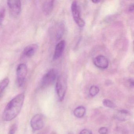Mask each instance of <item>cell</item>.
I'll list each match as a JSON object with an SVG mask.
<instances>
[{"mask_svg": "<svg viewBox=\"0 0 134 134\" xmlns=\"http://www.w3.org/2000/svg\"><path fill=\"white\" fill-rule=\"evenodd\" d=\"M7 4L11 14L13 16L18 15L21 10V3L19 0H8Z\"/></svg>", "mask_w": 134, "mask_h": 134, "instance_id": "52a82bcc", "label": "cell"}, {"mask_svg": "<svg viewBox=\"0 0 134 134\" xmlns=\"http://www.w3.org/2000/svg\"><path fill=\"white\" fill-rule=\"evenodd\" d=\"M5 10L4 8H1L0 11V23L2 24V22L5 17Z\"/></svg>", "mask_w": 134, "mask_h": 134, "instance_id": "ac0fdd59", "label": "cell"}, {"mask_svg": "<svg viewBox=\"0 0 134 134\" xmlns=\"http://www.w3.org/2000/svg\"><path fill=\"white\" fill-rule=\"evenodd\" d=\"M133 43H134V42H133Z\"/></svg>", "mask_w": 134, "mask_h": 134, "instance_id": "d4e9b609", "label": "cell"}, {"mask_svg": "<svg viewBox=\"0 0 134 134\" xmlns=\"http://www.w3.org/2000/svg\"><path fill=\"white\" fill-rule=\"evenodd\" d=\"M28 72V69L26 65L21 63L18 66L16 70L17 82L19 87H23L25 85L26 78Z\"/></svg>", "mask_w": 134, "mask_h": 134, "instance_id": "277c9868", "label": "cell"}, {"mask_svg": "<svg viewBox=\"0 0 134 134\" xmlns=\"http://www.w3.org/2000/svg\"><path fill=\"white\" fill-rule=\"evenodd\" d=\"M58 76V72L56 69L50 70L42 77L41 81V86L45 88L51 86L57 80Z\"/></svg>", "mask_w": 134, "mask_h": 134, "instance_id": "7a4b0ae2", "label": "cell"}, {"mask_svg": "<svg viewBox=\"0 0 134 134\" xmlns=\"http://www.w3.org/2000/svg\"><path fill=\"white\" fill-rule=\"evenodd\" d=\"M63 33H64V26L63 25H60L58 27V29L56 30V35H55L56 39L58 40H60L63 35Z\"/></svg>", "mask_w": 134, "mask_h": 134, "instance_id": "5bb4252c", "label": "cell"}, {"mask_svg": "<svg viewBox=\"0 0 134 134\" xmlns=\"http://www.w3.org/2000/svg\"><path fill=\"white\" fill-rule=\"evenodd\" d=\"M67 82L66 79L62 76H59L56 81L55 88L59 101L64 99L66 92Z\"/></svg>", "mask_w": 134, "mask_h": 134, "instance_id": "3957f363", "label": "cell"}, {"mask_svg": "<svg viewBox=\"0 0 134 134\" xmlns=\"http://www.w3.org/2000/svg\"><path fill=\"white\" fill-rule=\"evenodd\" d=\"M25 97L24 93H21L16 96L8 102L3 113L4 120L10 121L17 117L21 110Z\"/></svg>", "mask_w": 134, "mask_h": 134, "instance_id": "6da1fadb", "label": "cell"}, {"mask_svg": "<svg viewBox=\"0 0 134 134\" xmlns=\"http://www.w3.org/2000/svg\"><path fill=\"white\" fill-rule=\"evenodd\" d=\"M71 9L73 18L77 25L80 27L84 26L85 22L81 18L80 10L77 1H74L72 3Z\"/></svg>", "mask_w": 134, "mask_h": 134, "instance_id": "5b68a950", "label": "cell"}, {"mask_svg": "<svg viewBox=\"0 0 134 134\" xmlns=\"http://www.w3.org/2000/svg\"><path fill=\"white\" fill-rule=\"evenodd\" d=\"M69 134H72V133H69Z\"/></svg>", "mask_w": 134, "mask_h": 134, "instance_id": "484cf974", "label": "cell"}, {"mask_svg": "<svg viewBox=\"0 0 134 134\" xmlns=\"http://www.w3.org/2000/svg\"><path fill=\"white\" fill-rule=\"evenodd\" d=\"M99 1H98V0H94V1H92V2L93 3H98L99 2Z\"/></svg>", "mask_w": 134, "mask_h": 134, "instance_id": "cb8c5ba5", "label": "cell"}, {"mask_svg": "<svg viewBox=\"0 0 134 134\" xmlns=\"http://www.w3.org/2000/svg\"><path fill=\"white\" fill-rule=\"evenodd\" d=\"M44 116L41 114L34 115L30 121V125L33 131H38L43 128L44 126Z\"/></svg>", "mask_w": 134, "mask_h": 134, "instance_id": "8992f818", "label": "cell"}, {"mask_svg": "<svg viewBox=\"0 0 134 134\" xmlns=\"http://www.w3.org/2000/svg\"><path fill=\"white\" fill-rule=\"evenodd\" d=\"M119 113L121 114H124V115H128L130 114L129 111L126 110H119Z\"/></svg>", "mask_w": 134, "mask_h": 134, "instance_id": "44dd1931", "label": "cell"}, {"mask_svg": "<svg viewBox=\"0 0 134 134\" xmlns=\"http://www.w3.org/2000/svg\"><path fill=\"white\" fill-rule=\"evenodd\" d=\"M99 133L100 134H107L108 132V129L106 127H102L98 130Z\"/></svg>", "mask_w": 134, "mask_h": 134, "instance_id": "d6986e66", "label": "cell"}, {"mask_svg": "<svg viewBox=\"0 0 134 134\" xmlns=\"http://www.w3.org/2000/svg\"><path fill=\"white\" fill-rule=\"evenodd\" d=\"M128 81L131 87H134V79H129L128 80Z\"/></svg>", "mask_w": 134, "mask_h": 134, "instance_id": "7402d4cb", "label": "cell"}, {"mask_svg": "<svg viewBox=\"0 0 134 134\" xmlns=\"http://www.w3.org/2000/svg\"><path fill=\"white\" fill-rule=\"evenodd\" d=\"M129 10L130 11H133L134 10V4L130 5L129 7Z\"/></svg>", "mask_w": 134, "mask_h": 134, "instance_id": "603a6c76", "label": "cell"}, {"mask_svg": "<svg viewBox=\"0 0 134 134\" xmlns=\"http://www.w3.org/2000/svg\"><path fill=\"white\" fill-rule=\"evenodd\" d=\"M18 128V126L16 124H14L11 126L9 131V134H15Z\"/></svg>", "mask_w": 134, "mask_h": 134, "instance_id": "e0dca14e", "label": "cell"}, {"mask_svg": "<svg viewBox=\"0 0 134 134\" xmlns=\"http://www.w3.org/2000/svg\"><path fill=\"white\" fill-rule=\"evenodd\" d=\"M79 134H92V133L90 130L87 129H84L82 130Z\"/></svg>", "mask_w": 134, "mask_h": 134, "instance_id": "ffe728a7", "label": "cell"}, {"mask_svg": "<svg viewBox=\"0 0 134 134\" xmlns=\"http://www.w3.org/2000/svg\"><path fill=\"white\" fill-rule=\"evenodd\" d=\"M103 104L105 106L110 108H114L116 105L110 100L108 99H104L103 101Z\"/></svg>", "mask_w": 134, "mask_h": 134, "instance_id": "2e32d148", "label": "cell"}, {"mask_svg": "<svg viewBox=\"0 0 134 134\" xmlns=\"http://www.w3.org/2000/svg\"><path fill=\"white\" fill-rule=\"evenodd\" d=\"M37 46L36 44H31L25 48L23 51L24 55L28 58L32 57L37 50Z\"/></svg>", "mask_w": 134, "mask_h": 134, "instance_id": "8fae6325", "label": "cell"}, {"mask_svg": "<svg viewBox=\"0 0 134 134\" xmlns=\"http://www.w3.org/2000/svg\"><path fill=\"white\" fill-rule=\"evenodd\" d=\"M65 47V40L59 41L55 46L54 52L53 55L54 60H56L59 58L62 55L64 51Z\"/></svg>", "mask_w": 134, "mask_h": 134, "instance_id": "9c48e42d", "label": "cell"}, {"mask_svg": "<svg viewBox=\"0 0 134 134\" xmlns=\"http://www.w3.org/2000/svg\"><path fill=\"white\" fill-rule=\"evenodd\" d=\"M54 1H45L43 2L42 5L43 12L46 15H48L52 12L54 8Z\"/></svg>", "mask_w": 134, "mask_h": 134, "instance_id": "30bf717a", "label": "cell"}, {"mask_svg": "<svg viewBox=\"0 0 134 134\" xmlns=\"http://www.w3.org/2000/svg\"><path fill=\"white\" fill-rule=\"evenodd\" d=\"M86 112L85 107L83 106H80L76 108L74 111V114L77 118H81L83 117Z\"/></svg>", "mask_w": 134, "mask_h": 134, "instance_id": "7c38bea8", "label": "cell"}, {"mask_svg": "<svg viewBox=\"0 0 134 134\" xmlns=\"http://www.w3.org/2000/svg\"><path fill=\"white\" fill-rule=\"evenodd\" d=\"M9 83V80L8 78H4L1 81L0 83V92L1 96H2V93L5 90V88L8 86Z\"/></svg>", "mask_w": 134, "mask_h": 134, "instance_id": "4fadbf2b", "label": "cell"}, {"mask_svg": "<svg viewBox=\"0 0 134 134\" xmlns=\"http://www.w3.org/2000/svg\"><path fill=\"white\" fill-rule=\"evenodd\" d=\"M99 88L97 86L95 85L92 86L89 90V94L92 97L96 96L99 92Z\"/></svg>", "mask_w": 134, "mask_h": 134, "instance_id": "9a60e30c", "label": "cell"}, {"mask_svg": "<svg viewBox=\"0 0 134 134\" xmlns=\"http://www.w3.org/2000/svg\"><path fill=\"white\" fill-rule=\"evenodd\" d=\"M93 63L96 67L102 69H107L109 66V61L105 56L100 55L94 58Z\"/></svg>", "mask_w": 134, "mask_h": 134, "instance_id": "ba28073f", "label": "cell"}]
</instances>
